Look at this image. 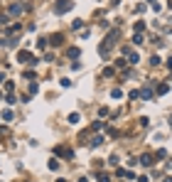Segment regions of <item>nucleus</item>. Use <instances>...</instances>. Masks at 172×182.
Listing matches in <instances>:
<instances>
[{"label":"nucleus","instance_id":"obj_1","mask_svg":"<svg viewBox=\"0 0 172 182\" xmlns=\"http://www.w3.org/2000/svg\"><path fill=\"white\" fill-rule=\"evenodd\" d=\"M118 37H121V30H113V32L108 34V37L103 40V44H101V49H99V52H101V57H106V52H108V47H113V42H116Z\"/></svg>","mask_w":172,"mask_h":182},{"label":"nucleus","instance_id":"obj_2","mask_svg":"<svg viewBox=\"0 0 172 182\" xmlns=\"http://www.w3.org/2000/svg\"><path fill=\"white\" fill-rule=\"evenodd\" d=\"M74 5H71V0H57V5H54V12L57 15H64V12H69Z\"/></svg>","mask_w":172,"mask_h":182},{"label":"nucleus","instance_id":"obj_3","mask_svg":"<svg viewBox=\"0 0 172 182\" xmlns=\"http://www.w3.org/2000/svg\"><path fill=\"white\" fill-rule=\"evenodd\" d=\"M17 62H32V64H37V59L32 57V54H30L27 49H22V52H17Z\"/></svg>","mask_w":172,"mask_h":182},{"label":"nucleus","instance_id":"obj_4","mask_svg":"<svg viewBox=\"0 0 172 182\" xmlns=\"http://www.w3.org/2000/svg\"><path fill=\"white\" fill-rule=\"evenodd\" d=\"M152 162H155V158H152L150 153H145V155L140 158V165H145V167H150V165H152Z\"/></svg>","mask_w":172,"mask_h":182},{"label":"nucleus","instance_id":"obj_5","mask_svg":"<svg viewBox=\"0 0 172 182\" xmlns=\"http://www.w3.org/2000/svg\"><path fill=\"white\" fill-rule=\"evenodd\" d=\"M64 42V34H59V32H57V34H52V47H59Z\"/></svg>","mask_w":172,"mask_h":182},{"label":"nucleus","instance_id":"obj_6","mask_svg":"<svg viewBox=\"0 0 172 182\" xmlns=\"http://www.w3.org/2000/svg\"><path fill=\"white\" fill-rule=\"evenodd\" d=\"M125 57H128V64H138V59H140V57H138L135 52H128Z\"/></svg>","mask_w":172,"mask_h":182},{"label":"nucleus","instance_id":"obj_7","mask_svg":"<svg viewBox=\"0 0 172 182\" xmlns=\"http://www.w3.org/2000/svg\"><path fill=\"white\" fill-rule=\"evenodd\" d=\"M99 145H103V138L101 135H93L91 138V148H99Z\"/></svg>","mask_w":172,"mask_h":182},{"label":"nucleus","instance_id":"obj_8","mask_svg":"<svg viewBox=\"0 0 172 182\" xmlns=\"http://www.w3.org/2000/svg\"><path fill=\"white\" fill-rule=\"evenodd\" d=\"M140 96H143L145 101H148V99H152V89H150V86H145V89L140 91Z\"/></svg>","mask_w":172,"mask_h":182},{"label":"nucleus","instance_id":"obj_9","mask_svg":"<svg viewBox=\"0 0 172 182\" xmlns=\"http://www.w3.org/2000/svg\"><path fill=\"white\" fill-rule=\"evenodd\" d=\"M22 10H25V8H20V5H10V8H8V12H10V15H20Z\"/></svg>","mask_w":172,"mask_h":182},{"label":"nucleus","instance_id":"obj_10","mask_svg":"<svg viewBox=\"0 0 172 182\" xmlns=\"http://www.w3.org/2000/svg\"><path fill=\"white\" fill-rule=\"evenodd\" d=\"M133 27H135V32H138V34H140V32H143V30H145V22H143V20H138V22H135V25H133Z\"/></svg>","mask_w":172,"mask_h":182},{"label":"nucleus","instance_id":"obj_11","mask_svg":"<svg viewBox=\"0 0 172 182\" xmlns=\"http://www.w3.org/2000/svg\"><path fill=\"white\" fill-rule=\"evenodd\" d=\"M49 170H59V160H57V158L49 160Z\"/></svg>","mask_w":172,"mask_h":182},{"label":"nucleus","instance_id":"obj_12","mask_svg":"<svg viewBox=\"0 0 172 182\" xmlns=\"http://www.w3.org/2000/svg\"><path fill=\"white\" fill-rule=\"evenodd\" d=\"M96 177H99V182H111V177H108V172H99Z\"/></svg>","mask_w":172,"mask_h":182},{"label":"nucleus","instance_id":"obj_13","mask_svg":"<svg viewBox=\"0 0 172 182\" xmlns=\"http://www.w3.org/2000/svg\"><path fill=\"white\" fill-rule=\"evenodd\" d=\"M3 121H12V111H10V108H5V111H3Z\"/></svg>","mask_w":172,"mask_h":182},{"label":"nucleus","instance_id":"obj_14","mask_svg":"<svg viewBox=\"0 0 172 182\" xmlns=\"http://www.w3.org/2000/svg\"><path fill=\"white\" fill-rule=\"evenodd\" d=\"M34 94H40V86H37V84H30V96H34Z\"/></svg>","mask_w":172,"mask_h":182},{"label":"nucleus","instance_id":"obj_15","mask_svg":"<svg viewBox=\"0 0 172 182\" xmlns=\"http://www.w3.org/2000/svg\"><path fill=\"white\" fill-rule=\"evenodd\" d=\"M79 118H81L79 113H69V123H79Z\"/></svg>","mask_w":172,"mask_h":182},{"label":"nucleus","instance_id":"obj_16","mask_svg":"<svg viewBox=\"0 0 172 182\" xmlns=\"http://www.w3.org/2000/svg\"><path fill=\"white\" fill-rule=\"evenodd\" d=\"M111 96H113V99H121V96H123V91H121V89H113V91H111Z\"/></svg>","mask_w":172,"mask_h":182},{"label":"nucleus","instance_id":"obj_17","mask_svg":"<svg viewBox=\"0 0 172 182\" xmlns=\"http://www.w3.org/2000/svg\"><path fill=\"white\" fill-rule=\"evenodd\" d=\"M160 64V57H157V54H155V57H150V67H157Z\"/></svg>","mask_w":172,"mask_h":182},{"label":"nucleus","instance_id":"obj_18","mask_svg":"<svg viewBox=\"0 0 172 182\" xmlns=\"http://www.w3.org/2000/svg\"><path fill=\"white\" fill-rule=\"evenodd\" d=\"M157 94H160V96L167 94V84H160V86H157Z\"/></svg>","mask_w":172,"mask_h":182},{"label":"nucleus","instance_id":"obj_19","mask_svg":"<svg viewBox=\"0 0 172 182\" xmlns=\"http://www.w3.org/2000/svg\"><path fill=\"white\" fill-rule=\"evenodd\" d=\"M71 57H74V59L79 57V49H76V47H74V49H69V59H71Z\"/></svg>","mask_w":172,"mask_h":182},{"label":"nucleus","instance_id":"obj_20","mask_svg":"<svg viewBox=\"0 0 172 182\" xmlns=\"http://www.w3.org/2000/svg\"><path fill=\"white\" fill-rule=\"evenodd\" d=\"M133 42H135V44H143V34H138V32H135V37H133Z\"/></svg>","mask_w":172,"mask_h":182},{"label":"nucleus","instance_id":"obj_21","mask_svg":"<svg viewBox=\"0 0 172 182\" xmlns=\"http://www.w3.org/2000/svg\"><path fill=\"white\" fill-rule=\"evenodd\" d=\"M125 67V59H116V69H123Z\"/></svg>","mask_w":172,"mask_h":182},{"label":"nucleus","instance_id":"obj_22","mask_svg":"<svg viewBox=\"0 0 172 182\" xmlns=\"http://www.w3.org/2000/svg\"><path fill=\"white\" fill-rule=\"evenodd\" d=\"M155 158H167V150H162V148H160V150L155 153Z\"/></svg>","mask_w":172,"mask_h":182},{"label":"nucleus","instance_id":"obj_23","mask_svg":"<svg viewBox=\"0 0 172 182\" xmlns=\"http://www.w3.org/2000/svg\"><path fill=\"white\" fill-rule=\"evenodd\" d=\"M167 67H170V69H172V57H170V59H167Z\"/></svg>","mask_w":172,"mask_h":182},{"label":"nucleus","instance_id":"obj_24","mask_svg":"<svg viewBox=\"0 0 172 182\" xmlns=\"http://www.w3.org/2000/svg\"><path fill=\"white\" fill-rule=\"evenodd\" d=\"M79 182H89V177H81V180H79Z\"/></svg>","mask_w":172,"mask_h":182},{"label":"nucleus","instance_id":"obj_25","mask_svg":"<svg viewBox=\"0 0 172 182\" xmlns=\"http://www.w3.org/2000/svg\"><path fill=\"white\" fill-rule=\"evenodd\" d=\"M162 182H172V177H165V180H162Z\"/></svg>","mask_w":172,"mask_h":182},{"label":"nucleus","instance_id":"obj_26","mask_svg":"<svg viewBox=\"0 0 172 182\" xmlns=\"http://www.w3.org/2000/svg\"><path fill=\"white\" fill-rule=\"evenodd\" d=\"M170 128H172V116H170Z\"/></svg>","mask_w":172,"mask_h":182},{"label":"nucleus","instance_id":"obj_27","mask_svg":"<svg viewBox=\"0 0 172 182\" xmlns=\"http://www.w3.org/2000/svg\"><path fill=\"white\" fill-rule=\"evenodd\" d=\"M57 182H67V180H57Z\"/></svg>","mask_w":172,"mask_h":182},{"label":"nucleus","instance_id":"obj_28","mask_svg":"<svg viewBox=\"0 0 172 182\" xmlns=\"http://www.w3.org/2000/svg\"><path fill=\"white\" fill-rule=\"evenodd\" d=\"M0 99H3V91H0Z\"/></svg>","mask_w":172,"mask_h":182},{"label":"nucleus","instance_id":"obj_29","mask_svg":"<svg viewBox=\"0 0 172 182\" xmlns=\"http://www.w3.org/2000/svg\"><path fill=\"white\" fill-rule=\"evenodd\" d=\"M170 8H172V0H170Z\"/></svg>","mask_w":172,"mask_h":182}]
</instances>
